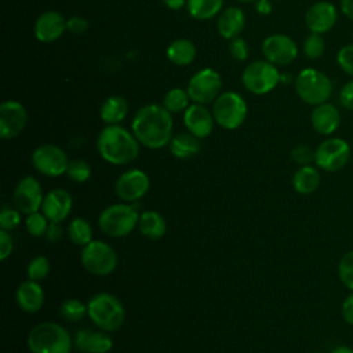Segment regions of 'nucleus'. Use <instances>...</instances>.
Instances as JSON below:
<instances>
[{"instance_id": "49530a36", "label": "nucleus", "mask_w": 353, "mask_h": 353, "mask_svg": "<svg viewBox=\"0 0 353 353\" xmlns=\"http://www.w3.org/2000/svg\"><path fill=\"white\" fill-rule=\"evenodd\" d=\"M65 234V229L61 225V222H50L48 229L46 232V239L51 243H57L59 241Z\"/></svg>"}, {"instance_id": "2f4dec72", "label": "nucleus", "mask_w": 353, "mask_h": 353, "mask_svg": "<svg viewBox=\"0 0 353 353\" xmlns=\"http://www.w3.org/2000/svg\"><path fill=\"white\" fill-rule=\"evenodd\" d=\"M190 105V97L188 94V90L175 87L165 92L163 98V106L171 113H183Z\"/></svg>"}, {"instance_id": "c85d7f7f", "label": "nucleus", "mask_w": 353, "mask_h": 353, "mask_svg": "<svg viewBox=\"0 0 353 353\" xmlns=\"http://www.w3.org/2000/svg\"><path fill=\"white\" fill-rule=\"evenodd\" d=\"M128 113V103L121 95H112L103 101L99 109V117L105 125L120 124Z\"/></svg>"}, {"instance_id": "c9c22d12", "label": "nucleus", "mask_w": 353, "mask_h": 353, "mask_svg": "<svg viewBox=\"0 0 353 353\" xmlns=\"http://www.w3.org/2000/svg\"><path fill=\"white\" fill-rule=\"evenodd\" d=\"M48 225H50V221L41 211L32 212L25 218V229L32 237L46 236Z\"/></svg>"}, {"instance_id": "37998d69", "label": "nucleus", "mask_w": 353, "mask_h": 353, "mask_svg": "<svg viewBox=\"0 0 353 353\" xmlns=\"http://www.w3.org/2000/svg\"><path fill=\"white\" fill-rule=\"evenodd\" d=\"M88 29V21L81 15H73L66 19V30L70 34H83Z\"/></svg>"}, {"instance_id": "79ce46f5", "label": "nucleus", "mask_w": 353, "mask_h": 353, "mask_svg": "<svg viewBox=\"0 0 353 353\" xmlns=\"http://www.w3.org/2000/svg\"><path fill=\"white\" fill-rule=\"evenodd\" d=\"M228 50H229V54L232 55V58H234L236 61H245L248 58V52H250L248 44L240 36L234 37L229 41Z\"/></svg>"}, {"instance_id": "8fccbe9b", "label": "nucleus", "mask_w": 353, "mask_h": 353, "mask_svg": "<svg viewBox=\"0 0 353 353\" xmlns=\"http://www.w3.org/2000/svg\"><path fill=\"white\" fill-rule=\"evenodd\" d=\"M339 10L349 21L353 22V0H339Z\"/></svg>"}, {"instance_id": "dca6fc26", "label": "nucleus", "mask_w": 353, "mask_h": 353, "mask_svg": "<svg viewBox=\"0 0 353 353\" xmlns=\"http://www.w3.org/2000/svg\"><path fill=\"white\" fill-rule=\"evenodd\" d=\"M28 113L25 106L15 101L7 99L0 105V137L12 139L18 137L26 127Z\"/></svg>"}, {"instance_id": "423d86ee", "label": "nucleus", "mask_w": 353, "mask_h": 353, "mask_svg": "<svg viewBox=\"0 0 353 353\" xmlns=\"http://www.w3.org/2000/svg\"><path fill=\"white\" fill-rule=\"evenodd\" d=\"M294 85L299 99L312 106L328 102L332 95L331 79L324 72L314 68L302 69L295 76Z\"/></svg>"}, {"instance_id": "ea45409f", "label": "nucleus", "mask_w": 353, "mask_h": 353, "mask_svg": "<svg viewBox=\"0 0 353 353\" xmlns=\"http://www.w3.org/2000/svg\"><path fill=\"white\" fill-rule=\"evenodd\" d=\"M336 63L342 72L353 79V43L345 44L338 50Z\"/></svg>"}, {"instance_id": "4468645a", "label": "nucleus", "mask_w": 353, "mask_h": 353, "mask_svg": "<svg viewBox=\"0 0 353 353\" xmlns=\"http://www.w3.org/2000/svg\"><path fill=\"white\" fill-rule=\"evenodd\" d=\"M262 54L266 61L276 66H287L298 57V44L283 33H273L263 39Z\"/></svg>"}, {"instance_id": "4c0bfd02", "label": "nucleus", "mask_w": 353, "mask_h": 353, "mask_svg": "<svg viewBox=\"0 0 353 353\" xmlns=\"http://www.w3.org/2000/svg\"><path fill=\"white\" fill-rule=\"evenodd\" d=\"M338 276L342 284L353 291V250L345 252L339 259Z\"/></svg>"}, {"instance_id": "1a4fd4ad", "label": "nucleus", "mask_w": 353, "mask_h": 353, "mask_svg": "<svg viewBox=\"0 0 353 353\" xmlns=\"http://www.w3.org/2000/svg\"><path fill=\"white\" fill-rule=\"evenodd\" d=\"M80 262L90 274L108 276L116 270L119 258L110 244L103 240H92L81 247Z\"/></svg>"}, {"instance_id": "f03ea898", "label": "nucleus", "mask_w": 353, "mask_h": 353, "mask_svg": "<svg viewBox=\"0 0 353 353\" xmlns=\"http://www.w3.org/2000/svg\"><path fill=\"white\" fill-rule=\"evenodd\" d=\"M141 143L127 128L120 124L105 125L97 138L99 156L112 165H127L139 156Z\"/></svg>"}, {"instance_id": "5701e85b", "label": "nucleus", "mask_w": 353, "mask_h": 353, "mask_svg": "<svg viewBox=\"0 0 353 353\" xmlns=\"http://www.w3.org/2000/svg\"><path fill=\"white\" fill-rule=\"evenodd\" d=\"M15 302L25 313H36L44 305V290L39 281L25 280L15 290Z\"/></svg>"}, {"instance_id": "f3484780", "label": "nucleus", "mask_w": 353, "mask_h": 353, "mask_svg": "<svg viewBox=\"0 0 353 353\" xmlns=\"http://www.w3.org/2000/svg\"><path fill=\"white\" fill-rule=\"evenodd\" d=\"M338 22V8L327 0L314 1L305 12V25L310 33L324 34Z\"/></svg>"}, {"instance_id": "ddd939ff", "label": "nucleus", "mask_w": 353, "mask_h": 353, "mask_svg": "<svg viewBox=\"0 0 353 353\" xmlns=\"http://www.w3.org/2000/svg\"><path fill=\"white\" fill-rule=\"evenodd\" d=\"M150 188V179L143 170L130 168L121 172L114 182V193L123 203H137Z\"/></svg>"}, {"instance_id": "f8f14e48", "label": "nucleus", "mask_w": 353, "mask_h": 353, "mask_svg": "<svg viewBox=\"0 0 353 353\" xmlns=\"http://www.w3.org/2000/svg\"><path fill=\"white\" fill-rule=\"evenodd\" d=\"M350 159V145L343 138H325L314 150V163L319 168L335 172L342 170Z\"/></svg>"}, {"instance_id": "09e8293b", "label": "nucleus", "mask_w": 353, "mask_h": 353, "mask_svg": "<svg viewBox=\"0 0 353 353\" xmlns=\"http://www.w3.org/2000/svg\"><path fill=\"white\" fill-rule=\"evenodd\" d=\"M255 10L259 15H269L273 10L270 0H255Z\"/></svg>"}, {"instance_id": "473e14b6", "label": "nucleus", "mask_w": 353, "mask_h": 353, "mask_svg": "<svg viewBox=\"0 0 353 353\" xmlns=\"http://www.w3.org/2000/svg\"><path fill=\"white\" fill-rule=\"evenodd\" d=\"M59 313L63 320L69 323H77L87 316V303L76 298L65 299L59 306Z\"/></svg>"}, {"instance_id": "393cba45", "label": "nucleus", "mask_w": 353, "mask_h": 353, "mask_svg": "<svg viewBox=\"0 0 353 353\" xmlns=\"http://www.w3.org/2000/svg\"><path fill=\"white\" fill-rule=\"evenodd\" d=\"M137 229L143 237L149 240H160L167 233V222L160 212L154 210H146L139 212Z\"/></svg>"}, {"instance_id": "5fc2aeb1", "label": "nucleus", "mask_w": 353, "mask_h": 353, "mask_svg": "<svg viewBox=\"0 0 353 353\" xmlns=\"http://www.w3.org/2000/svg\"><path fill=\"white\" fill-rule=\"evenodd\" d=\"M109 353H112V352H109Z\"/></svg>"}, {"instance_id": "f257e3e1", "label": "nucleus", "mask_w": 353, "mask_h": 353, "mask_svg": "<svg viewBox=\"0 0 353 353\" xmlns=\"http://www.w3.org/2000/svg\"><path fill=\"white\" fill-rule=\"evenodd\" d=\"M172 130V114L159 103H148L139 108L131 121L132 134L148 149L168 146L174 135Z\"/></svg>"}, {"instance_id": "864d4df0", "label": "nucleus", "mask_w": 353, "mask_h": 353, "mask_svg": "<svg viewBox=\"0 0 353 353\" xmlns=\"http://www.w3.org/2000/svg\"><path fill=\"white\" fill-rule=\"evenodd\" d=\"M236 1H240V3H252L255 0H236Z\"/></svg>"}, {"instance_id": "3c124183", "label": "nucleus", "mask_w": 353, "mask_h": 353, "mask_svg": "<svg viewBox=\"0 0 353 353\" xmlns=\"http://www.w3.org/2000/svg\"><path fill=\"white\" fill-rule=\"evenodd\" d=\"M161 1L170 10H175L176 11V10H181L182 7H185L188 0H161Z\"/></svg>"}, {"instance_id": "603ef678", "label": "nucleus", "mask_w": 353, "mask_h": 353, "mask_svg": "<svg viewBox=\"0 0 353 353\" xmlns=\"http://www.w3.org/2000/svg\"><path fill=\"white\" fill-rule=\"evenodd\" d=\"M331 353H353V349L349 346H336L331 350Z\"/></svg>"}, {"instance_id": "a878e982", "label": "nucleus", "mask_w": 353, "mask_h": 353, "mask_svg": "<svg viewBox=\"0 0 353 353\" xmlns=\"http://www.w3.org/2000/svg\"><path fill=\"white\" fill-rule=\"evenodd\" d=\"M170 152L174 157L185 160V159H190L193 156H196L200 149V139L197 137H194L193 134H190L189 131L186 132H178L175 135H172L170 143H168Z\"/></svg>"}, {"instance_id": "58836bf2", "label": "nucleus", "mask_w": 353, "mask_h": 353, "mask_svg": "<svg viewBox=\"0 0 353 353\" xmlns=\"http://www.w3.org/2000/svg\"><path fill=\"white\" fill-rule=\"evenodd\" d=\"M21 214L22 212L18 208L4 205L0 211V229L7 232H12L14 229H17L22 221Z\"/></svg>"}, {"instance_id": "9d476101", "label": "nucleus", "mask_w": 353, "mask_h": 353, "mask_svg": "<svg viewBox=\"0 0 353 353\" xmlns=\"http://www.w3.org/2000/svg\"><path fill=\"white\" fill-rule=\"evenodd\" d=\"M222 88V77L212 68H203L197 70L188 83V94L193 103L208 105L212 103Z\"/></svg>"}, {"instance_id": "a19ab883", "label": "nucleus", "mask_w": 353, "mask_h": 353, "mask_svg": "<svg viewBox=\"0 0 353 353\" xmlns=\"http://www.w3.org/2000/svg\"><path fill=\"white\" fill-rule=\"evenodd\" d=\"M291 159L299 165H309L314 161V150L307 145H296L291 149Z\"/></svg>"}, {"instance_id": "412c9836", "label": "nucleus", "mask_w": 353, "mask_h": 353, "mask_svg": "<svg viewBox=\"0 0 353 353\" xmlns=\"http://www.w3.org/2000/svg\"><path fill=\"white\" fill-rule=\"evenodd\" d=\"M73 346L81 353H109L113 339L106 331L80 328L74 332Z\"/></svg>"}, {"instance_id": "f704fd0d", "label": "nucleus", "mask_w": 353, "mask_h": 353, "mask_svg": "<svg viewBox=\"0 0 353 353\" xmlns=\"http://www.w3.org/2000/svg\"><path fill=\"white\" fill-rule=\"evenodd\" d=\"M50 268L51 266H50L47 256L36 255L26 265V276L29 280L40 283L41 280H44L48 276Z\"/></svg>"}, {"instance_id": "c03bdc74", "label": "nucleus", "mask_w": 353, "mask_h": 353, "mask_svg": "<svg viewBox=\"0 0 353 353\" xmlns=\"http://www.w3.org/2000/svg\"><path fill=\"white\" fill-rule=\"evenodd\" d=\"M338 99L342 108L347 110H353V79L341 87Z\"/></svg>"}, {"instance_id": "6e6552de", "label": "nucleus", "mask_w": 353, "mask_h": 353, "mask_svg": "<svg viewBox=\"0 0 353 353\" xmlns=\"http://www.w3.org/2000/svg\"><path fill=\"white\" fill-rule=\"evenodd\" d=\"M281 81V73L277 66L266 59H258L248 63L241 73L244 88L255 95H265L273 91Z\"/></svg>"}, {"instance_id": "2eb2a0df", "label": "nucleus", "mask_w": 353, "mask_h": 353, "mask_svg": "<svg viewBox=\"0 0 353 353\" xmlns=\"http://www.w3.org/2000/svg\"><path fill=\"white\" fill-rule=\"evenodd\" d=\"M44 200L41 183L32 175H26L18 181L12 193V204L23 215L40 211Z\"/></svg>"}, {"instance_id": "7c9ffc66", "label": "nucleus", "mask_w": 353, "mask_h": 353, "mask_svg": "<svg viewBox=\"0 0 353 353\" xmlns=\"http://www.w3.org/2000/svg\"><path fill=\"white\" fill-rule=\"evenodd\" d=\"M66 234L68 239L79 247L87 245L90 241H92V228L90 222L81 216L73 218L68 226H66Z\"/></svg>"}, {"instance_id": "a18cd8bd", "label": "nucleus", "mask_w": 353, "mask_h": 353, "mask_svg": "<svg viewBox=\"0 0 353 353\" xmlns=\"http://www.w3.org/2000/svg\"><path fill=\"white\" fill-rule=\"evenodd\" d=\"M14 250V240L11 237V232L0 229V259L6 261Z\"/></svg>"}, {"instance_id": "7ed1b4c3", "label": "nucleus", "mask_w": 353, "mask_h": 353, "mask_svg": "<svg viewBox=\"0 0 353 353\" xmlns=\"http://www.w3.org/2000/svg\"><path fill=\"white\" fill-rule=\"evenodd\" d=\"M26 346L30 353H70L73 336L63 325L54 321H43L29 331Z\"/></svg>"}, {"instance_id": "de8ad7c7", "label": "nucleus", "mask_w": 353, "mask_h": 353, "mask_svg": "<svg viewBox=\"0 0 353 353\" xmlns=\"http://www.w3.org/2000/svg\"><path fill=\"white\" fill-rule=\"evenodd\" d=\"M342 317L349 325H353V292L343 299Z\"/></svg>"}, {"instance_id": "c756f323", "label": "nucleus", "mask_w": 353, "mask_h": 353, "mask_svg": "<svg viewBox=\"0 0 353 353\" xmlns=\"http://www.w3.org/2000/svg\"><path fill=\"white\" fill-rule=\"evenodd\" d=\"M223 0H188L186 10L197 21H207L221 14Z\"/></svg>"}, {"instance_id": "6ab92c4d", "label": "nucleus", "mask_w": 353, "mask_h": 353, "mask_svg": "<svg viewBox=\"0 0 353 353\" xmlns=\"http://www.w3.org/2000/svg\"><path fill=\"white\" fill-rule=\"evenodd\" d=\"M73 208V199L66 189L55 188L44 194L41 204V212L48 218L50 222L65 221Z\"/></svg>"}, {"instance_id": "20e7f679", "label": "nucleus", "mask_w": 353, "mask_h": 353, "mask_svg": "<svg viewBox=\"0 0 353 353\" xmlns=\"http://www.w3.org/2000/svg\"><path fill=\"white\" fill-rule=\"evenodd\" d=\"M87 317L102 331L113 332L121 328L125 309L121 301L110 292H97L87 302Z\"/></svg>"}, {"instance_id": "cd10ccee", "label": "nucleus", "mask_w": 353, "mask_h": 353, "mask_svg": "<svg viewBox=\"0 0 353 353\" xmlns=\"http://www.w3.org/2000/svg\"><path fill=\"white\" fill-rule=\"evenodd\" d=\"M165 55L171 63L176 66H188L196 59L197 48L189 39H176L168 44Z\"/></svg>"}, {"instance_id": "a211bd4d", "label": "nucleus", "mask_w": 353, "mask_h": 353, "mask_svg": "<svg viewBox=\"0 0 353 353\" xmlns=\"http://www.w3.org/2000/svg\"><path fill=\"white\" fill-rule=\"evenodd\" d=\"M183 124L190 134L199 139H204L211 135L216 123L212 112L205 105L190 103L189 108L183 112Z\"/></svg>"}, {"instance_id": "0eeeda50", "label": "nucleus", "mask_w": 353, "mask_h": 353, "mask_svg": "<svg viewBox=\"0 0 353 353\" xmlns=\"http://www.w3.org/2000/svg\"><path fill=\"white\" fill-rule=\"evenodd\" d=\"M215 123L225 130H237L245 121L248 108L245 99L234 91H225L212 102Z\"/></svg>"}, {"instance_id": "72a5a7b5", "label": "nucleus", "mask_w": 353, "mask_h": 353, "mask_svg": "<svg viewBox=\"0 0 353 353\" xmlns=\"http://www.w3.org/2000/svg\"><path fill=\"white\" fill-rule=\"evenodd\" d=\"M302 50L306 58L309 59H319L325 52V40L323 34L319 33H309L302 44Z\"/></svg>"}, {"instance_id": "e433bc0d", "label": "nucleus", "mask_w": 353, "mask_h": 353, "mask_svg": "<svg viewBox=\"0 0 353 353\" xmlns=\"http://www.w3.org/2000/svg\"><path fill=\"white\" fill-rule=\"evenodd\" d=\"M66 175L76 183H84L91 176V165L83 159H73L69 161Z\"/></svg>"}, {"instance_id": "b1692460", "label": "nucleus", "mask_w": 353, "mask_h": 353, "mask_svg": "<svg viewBox=\"0 0 353 353\" xmlns=\"http://www.w3.org/2000/svg\"><path fill=\"white\" fill-rule=\"evenodd\" d=\"M244 26H245V15L243 10L239 7H234V6L228 7L218 17V22H216L218 33L226 40L239 37Z\"/></svg>"}, {"instance_id": "39448f33", "label": "nucleus", "mask_w": 353, "mask_h": 353, "mask_svg": "<svg viewBox=\"0 0 353 353\" xmlns=\"http://www.w3.org/2000/svg\"><path fill=\"white\" fill-rule=\"evenodd\" d=\"M139 212L137 203L125 204L117 203L105 207L98 216V226L101 232L109 237H125L138 226Z\"/></svg>"}, {"instance_id": "9b49d317", "label": "nucleus", "mask_w": 353, "mask_h": 353, "mask_svg": "<svg viewBox=\"0 0 353 353\" xmlns=\"http://www.w3.org/2000/svg\"><path fill=\"white\" fill-rule=\"evenodd\" d=\"M69 161L66 152L54 143H43L32 153V165L37 172L48 178H58L66 174Z\"/></svg>"}, {"instance_id": "4be33fe9", "label": "nucleus", "mask_w": 353, "mask_h": 353, "mask_svg": "<svg viewBox=\"0 0 353 353\" xmlns=\"http://www.w3.org/2000/svg\"><path fill=\"white\" fill-rule=\"evenodd\" d=\"M310 124L319 135L330 137L341 125V113L331 102L316 105L310 113Z\"/></svg>"}, {"instance_id": "aec40b11", "label": "nucleus", "mask_w": 353, "mask_h": 353, "mask_svg": "<svg viewBox=\"0 0 353 353\" xmlns=\"http://www.w3.org/2000/svg\"><path fill=\"white\" fill-rule=\"evenodd\" d=\"M66 30L65 17L54 10L41 12L33 26L34 37L41 43H52L58 40Z\"/></svg>"}, {"instance_id": "bb28decb", "label": "nucleus", "mask_w": 353, "mask_h": 353, "mask_svg": "<svg viewBox=\"0 0 353 353\" xmlns=\"http://www.w3.org/2000/svg\"><path fill=\"white\" fill-rule=\"evenodd\" d=\"M320 172L317 167L313 165H301L292 175V188L296 193L307 196L317 190L320 186Z\"/></svg>"}]
</instances>
